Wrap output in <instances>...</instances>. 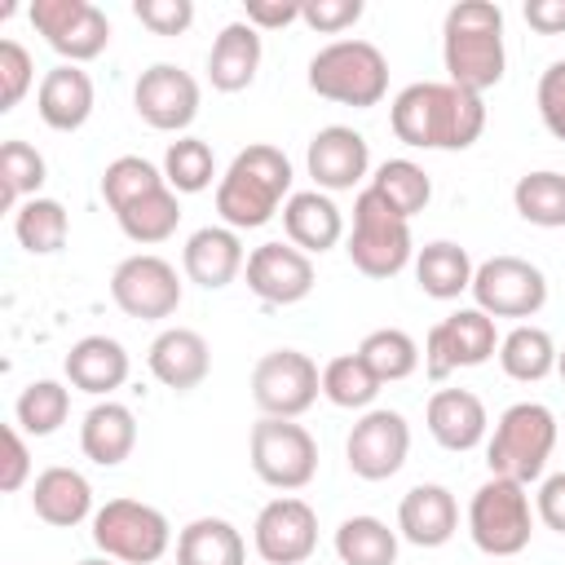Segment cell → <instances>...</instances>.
<instances>
[{
    "label": "cell",
    "mask_w": 565,
    "mask_h": 565,
    "mask_svg": "<svg viewBox=\"0 0 565 565\" xmlns=\"http://www.w3.org/2000/svg\"><path fill=\"white\" fill-rule=\"evenodd\" d=\"M388 128L415 150H468L486 132V102L450 79H419L393 97Z\"/></svg>",
    "instance_id": "cell-1"
},
{
    "label": "cell",
    "mask_w": 565,
    "mask_h": 565,
    "mask_svg": "<svg viewBox=\"0 0 565 565\" xmlns=\"http://www.w3.org/2000/svg\"><path fill=\"white\" fill-rule=\"evenodd\" d=\"M441 62H446V79L455 88L468 93H490L503 71H508V53H503V9L494 0H459L446 9L441 22Z\"/></svg>",
    "instance_id": "cell-2"
},
{
    "label": "cell",
    "mask_w": 565,
    "mask_h": 565,
    "mask_svg": "<svg viewBox=\"0 0 565 565\" xmlns=\"http://www.w3.org/2000/svg\"><path fill=\"white\" fill-rule=\"evenodd\" d=\"M291 159L269 146L256 141L247 150H238L230 159V168L216 181V212L230 230H260L265 221H274V212L291 199Z\"/></svg>",
    "instance_id": "cell-3"
},
{
    "label": "cell",
    "mask_w": 565,
    "mask_h": 565,
    "mask_svg": "<svg viewBox=\"0 0 565 565\" xmlns=\"http://www.w3.org/2000/svg\"><path fill=\"white\" fill-rule=\"evenodd\" d=\"M552 450H556V415L543 402H512L494 419V433L486 437L490 477H508L521 486L543 481Z\"/></svg>",
    "instance_id": "cell-4"
},
{
    "label": "cell",
    "mask_w": 565,
    "mask_h": 565,
    "mask_svg": "<svg viewBox=\"0 0 565 565\" xmlns=\"http://www.w3.org/2000/svg\"><path fill=\"white\" fill-rule=\"evenodd\" d=\"M309 88L327 102L371 110L388 93V57L371 40H331L309 57Z\"/></svg>",
    "instance_id": "cell-5"
},
{
    "label": "cell",
    "mask_w": 565,
    "mask_h": 565,
    "mask_svg": "<svg viewBox=\"0 0 565 565\" xmlns=\"http://www.w3.org/2000/svg\"><path fill=\"white\" fill-rule=\"evenodd\" d=\"M349 260L358 274L366 278H393L415 260V243H411V221L397 216L371 185L358 190L353 199V230L344 243Z\"/></svg>",
    "instance_id": "cell-6"
},
{
    "label": "cell",
    "mask_w": 565,
    "mask_h": 565,
    "mask_svg": "<svg viewBox=\"0 0 565 565\" xmlns=\"http://www.w3.org/2000/svg\"><path fill=\"white\" fill-rule=\"evenodd\" d=\"M468 534H472L477 552H486V556L525 552L530 534H534V503H530L525 486L508 481V477L481 481L468 503Z\"/></svg>",
    "instance_id": "cell-7"
},
{
    "label": "cell",
    "mask_w": 565,
    "mask_h": 565,
    "mask_svg": "<svg viewBox=\"0 0 565 565\" xmlns=\"http://www.w3.org/2000/svg\"><path fill=\"white\" fill-rule=\"evenodd\" d=\"M93 543L119 565H154L172 547V525L141 499H106L93 512Z\"/></svg>",
    "instance_id": "cell-8"
},
{
    "label": "cell",
    "mask_w": 565,
    "mask_h": 565,
    "mask_svg": "<svg viewBox=\"0 0 565 565\" xmlns=\"http://www.w3.org/2000/svg\"><path fill=\"white\" fill-rule=\"evenodd\" d=\"M247 459H252V472L269 490H282V494L305 490L318 477V441L296 419L260 415L247 437Z\"/></svg>",
    "instance_id": "cell-9"
},
{
    "label": "cell",
    "mask_w": 565,
    "mask_h": 565,
    "mask_svg": "<svg viewBox=\"0 0 565 565\" xmlns=\"http://www.w3.org/2000/svg\"><path fill=\"white\" fill-rule=\"evenodd\" d=\"M322 393V371L300 349H269L252 366V402L260 415L274 419H300Z\"/></svg>",
    "instance_id": "cell-10"
},
{
    "label": "cell",
    "mask_w": 565,
    "mask_h": 565,
    "mask_svg": "<svg viewBox=\"0 0 565 565\" xmlns=\"http://www.w3.org/2000/svg\"><path fill=\"white\" fill-rule=\"evenodd\" d=\"M499 353V327L490 313H481L477 305L455 309L450 318L433 322L424 335V375L428 380H446L463 366H481Z\"/></svg>",
    "instance_id": "cell-11"
},
{
    "label": "cell",
    "mask_w": 565,
    "mask_h": 565,
    "mask_svg": "<svg viewBox=\"0 0 565 565\" xmlns=\"http://www.w3.org/2000/svg\"><path fill=\"white\" fill-rule=\"evenodd\" d=\"M472 300L490 318H534L547 305V278L525 256H490L472 274Z\"/></svg>",
    "instance_id": "cell-12"
},
{
    "label": "cell",
    "mask_w": 565,
    "mask_h": 565,
    "mask_svg": "<svg viewBox=\"0 0 565 565\" xmlns=\"http://www.w3.org/2000/svg\"><path fill=\"white\" fill-rule=\"evenodd\" d=\"M110 300L128 313V318H141V322H159V318H172L181 309V278H177V265L154 256V252H137V256H124L110 274Z\"/></svg>",
    "instance_id": "cell-13"
},
{
    "label": "cell",
    "mask_w": 565,
    "mask_h": 565,
    "mask_svg": "<svg viewBox=\"0 0 565 565\" xmlns=\"http://www.w3.org/2000/svg\"><path fill=\"white\" fill-rule=\"evenodd\" d=\"M31 26L71 66L102 57L106 44H110V22L93 0H35L31 4Z\"/></svg>",
    "instance_id": "cell-14"
},
{
    "label": "cell",
    "mask_w": 565,
    "mask_h": 565,
    "mask_svg": "<svg viewBox=\"0 0 565 565\" xmlns=\"http://www.w3.org/2000/svg\"><path fill=\"white\" fill-rule=\"evenodd\" d=\"M406 455H411V424L402 411L371 406L349 428L344 459H349V472L362 481H388L393 472H402Z\"/></svg>",
    "instance_id": "cell-15"
},
{
    "label": "cell",
    "mask_w": 565,
    "mask_h": 565,
    "mask_svg": "<svg viewBox=\"0 0 565 565\" xmlns=\"http://www.w3.org/2000/svg\"><path fill=\"white\" fill-rule=\"evenodd\" d=\"M199 97H203L199 79L177 62H154L132 84V110L154 132H181L185 137V128L199 115Z\"/></svg>",
    "instance_id": "cell-16"
},
{
    "label": "cell",
    "mask_w": 565,
    "mask_h": 565,
    "mask_svg": "<svg viewBox=\"0 0 565 565\" xmlns=\"http://www.w3.org/2000/svg\"><path fill=\"white\" fill-rule=\"evenodd\" d=\"M252 547L265 565H300L313 556L318 547V512L296 499V494H278L256 512L252 525Z\"/></svg>",
    "instance_id": "cell-17"
},
{
    "label": "cell",
    "mask_w": 565,
    "mask_h": 565,
    "mask_svg": "<svg viewBox=\"0 0 565 565\" xmlns=\"http://www.w3.org/2000/svg\"><path fill=\"white\" fill-rule=\"evenodd\" d=\"M305 168L313 177V190L322 194H340V190H353L366 181L371 172V146L358 128L349 124H327L309 137V150H305Z\"/></svg>",
    "instance_id": "cell-18"
},
{
    "label": "cell",
    "mask_w": 565,
    "mask_h": 565,
    "mask_svg": "<svg viewBox=\"0 0 565 565\" xmlns=\"http://www.w3.org/2000/svg\"><path fill=\"white\" fill-rule=\"evenodd\" d=\"M247 291L265 305H300L313 291V256L296 243H260L247 252Z\"/></svg>",
    "instance_id": "cell-19"
},
{
    "label": "cell",
    "mask_w": 565,
    "mask_h": 565,
    "mask_svg": "<svg viewBox=\"0 0 565 565\" xmlns=\"http://www.w3.org/2000/svg\"><path fill=\"white\" fill-rule=\"evenodd\" d=\"M146 366H150V375H154L163 388L190 393V388H199V384L207 380V371H212V349H207V340H203L194 327H163V331L150 340V349H146Z\"/></svg>",
    "instance_id": "cell-20"
},
{
    "label": "cell",
    "mask_w": 565,
    "mask_h": 565,
    "mask_svg": "<svg viewBox=\"0 0 565 565\" xmlns=\"http://www.w3.org/2000/svg\"><path fill=\"white\" fill-rule=\"evenodd\" d=\"M424 424L433 433V441L441 450H477L486 437H490V415H486V402L472 393V388H437L428 397V411H424Z\"/></svg>",
    "instance_id": "cell-21"
},
{
    "label": "cell",
    "mask_w": 565,
    "mask_h": 565,
    "mask_svg": "<svg viewBox=\"0 0 565 565\" xmlns=\"http://www.w3.org/2000/svg\"><path fill=\"white\" fill-rule=\"evenodd\" d=\"M247 265V252H243V238L238 230L230 225H203L185 238L181 247V269L190 282H199L203 291H221L230 287Z\"/></svg>",
    "instance_id": "cell-22"
},
{
    "label": "cell",
    "mask_w": 565,
    "mask_h": 565,
    "mask_svg": "<svg viewBox=\"0 0 565 565\" xmlns=\"http://www.w3.org/2000/svg\"><path fill=\"white\" fill-rule=\"evenodd\" d=\"M459 530V503L446 486L437 481H419L402 494L397 503V534L415 547H441L450 543Z\"/></svg>",
    "instance_id": "cell-23"
},
{
    "label": "cell",
    "mask_w": 565,
    "mask_h": 565,
    "mask_svg": "<svg viewBox=\"0 0 565 565\" xmlns=\"http://www.w3.org/2000/svg\"><path fill=\"white\" fill-rule=\"evenodd\" d=\"M62 371H66L71 388H79L88 397H110L115 388H124L132 362H128V349L115 335H84L66 349Z\"/></svg>",
    "instance_id": "cell-24"
},
{
    "label": "cell",
    "mask_w": 565,
    "mask_h": 565,
    "mask_svg": "<svg viewBox=\"0 0 565 565\" xmlns=\"http://www.w3.org/2000/svg\"><path fill=\"white\" fill-rule=\"evenodd\" d=\"M93 79L84 66H71V62H57L53 71H44L40 88H35V110L40 119L53 128V132H75L88 124L93 115Z\"/></svg>",
    "instance_id": "cell-25"
},
{
    "label": "cell",
    "mask_w": 565,
    "mask_h": 565,
    "mask_svg": "<svg viewBox=\"0 0 565 565\" xmlns=\"http://www.w3.org/2000/svg\"><path fill=\"white\" fill-rule=\"evenodd\" d=\"M31 512L53 525V530H71L79 521L93 516V486L79 468L53 463L31 481Z\"/></svg>",
    "instance_id": "cell-26"
},
{
    "label": "cell",
    "mask_w": 565,
    "mask_h": 565,
    "mask_svg": "<svg viewBox=\"0 0 565 565\" xmlns=\"http://www.w3.org/2000/svg\"><path fill=\"white\" fill-rule=\"evenodd\" d=\"M282 230L305 256H322L344 238V212L322 190H296L282 203Z\"/></svg>",
    "instance_id": "cell-27"
},
{
    "label": "cell",
    "mask_w": 565,
    "mask_h": 565,
    "mask_svg": "<svg viewBox=\"0 0 565 565\" xmlns=\"http://www.w3.org/2000/svg\"><path fill=\"white\" fill-rule=\"evenodd\" d=\"M260 31L238 18V22H225L221 35L212 40V53H207V79L216 93H243L252 88L256 71H260Z\"/></svg>",
    "instance_id": "cell-28"
},
{
    "label": "cell",
    "mask_w": 565,
    "mask_h": 565,
    "mask_svg": "<svg viewBox=\"0 0 565 565\" xmlns=\"http://www.w3.org/2000/svg\"><path fill=\"white\" fill-rule=\"evenodd\" d=\"M137 446V415L124 402L102 397L79 424V450L97 468H119Z\"/></svg>",
    "instance_id": "cell-29"
},
{
    "label": "cell",
    "mask_w": 565,
    "mask_h": 565,
    "mask_svg": "<svg viewBox=\"0 0 565 565\" xmlns=\"http://www.w3.org/2000/svg\"><path fill=\"white\" fill-rule=\"evenodd\" d=\"M472 274H477V265H472L468 247H459L450 238H433L415 252V282L433 300H459L463 291H472Z\"/></svg>",
    "instance_id": "cell-30"
},
{
    "label": "cell",
    "mask_w": 565,
    "mask_h": 565,
    "mask_svg": "<svg viewBox=\"0 0 565 565\" xmlns=\"http://www.w3.org/2000/svg\"><path fill=\"white\" fill-rule=\"evenodd\" d=\"M177 565H247V543L225 516H194L177 534Z\"/></svg>",
    "instance_id": "cell-31"
},
{
    "label": "cell",
    "mask_w": 565,
    "mask_h": 565,
    "mask_svg": "<svg viewBox=\"0 0 565 565\" xmlns=\"http://www.w3.org/2000/svg\"><path fill=\"white\" fill-rule=\"evenodd\" d=\"M556 340L543 331V327H534V322H516L503 340H499V366H503V375L508 380H516V384H539V380H547L552 371H556Z\"/></svg>",
    "instance_id": "cell-32"
},
{
    "label": "cell",
    "mask_w": 565,
    "mask_h": 565,
    "mask_svg": "<svg viewBox=\"0 0 565 565\" xmlns=\"http://www.w3.org/2000/svg\"><path fill=\"white\" fill-rule=\"evenodd\" d=\"M353 353L371 366V375H375L380 384L411 380V375L419 371V362H424V353H419L415 335H411V331H402V327H375V331H366V335H362V344H358Z\"/></svg>",
    "instance_id": "cell-33"
},
{
    "label": "cell",
    "mask_w": 565,
    "mask_h": 565,
    "mask_svg": "<svg viewBox=\"0 0 565 565\" xmlns=\"http://www.w3.org/2000/svg\"><path fill=\"white\" fill-rule=\"evenodd\" d=\"M13 238H18L22 252H31V256H53V252H62L66 238H71V216H66V207H62L57 199L35 194V199H26V203L13 212Z\"/></svg>",
    "instance_id": "cell-34"
},
{
    "label": "cell",
    "mask_w": 565,
    "mask_h": 565,
    "mask_svg": "<svg viewBox=\"0 0 565 565\" xmlns=\"http://www.w3.org/2000/svg\"><path fill=\"white\" fill-rule=\"evenodd\" d=\"M340 565H397V530L380 516H344L335 530Z\"/></svg>",
    "instance_id": "cell-35"
},
{
    "label": "cell",
    "mask_w": 565,
    "mask_h": 565,
    "mask_svg": "<svg viewBox=\"0 0 565 565\" xmlns=\"http://www.w3.org/2000/svg\"><path fill=\"white\" fill-rule=\"evenodd\" d=\"M115 221H119V230H124L132 243L154 247V243H163V238L177 234V225H181V194H177L172 185H163V190H154V194L128 203L124 212H115Z\"/></svg>",
    "instance_id": "cell-36"
},
{
    "label": "cell",
    "mask_w": 565,
    "mask_h": 565,
    "mask_svg": "<svg viewBox=\"0 0 565 565\" xmlns=\"http://www.w3.org/2000/svg\"><path fill=\"white\" fill-rule=\"evenodd\" d=\"M366 185L406 221L419 216L428 207V199H433V181H428V172L415 159H384Z\"/></svg>",
    "instance_id": "cell-37"
},
{
    "label": "cell",
    "mask_w": 565,
    "mask_h": 565,
    "mask_svg": "<svg viewBox=\"0 0 565 565\" xmlns=\"http://www.w3.org/2000/svg\"><path fill=\"white\" fill-rule=\"evenodd\" d=\"M512 207L521 221L539 230H561L565 225V172H552V168L525 172L512 185Z\"/></svg>",
    "instance_id": "cell-38"
},
{
    "label": "cell",
    "mask_w": 565,
    "mask_h": 565,
    "mask_svg": "<svg viewBox=\"0 0 565 565\" xmlns=\"http://www.w3.org/2000/svg\"><path fill=\"white\" fill-rule=\"evenodd\" d=\"M71 415V388L57 380H31L18 402H13V419L26 437H53Z\"/></svg>",
    "instance_id": "cell-39"
},
{
    "label": "cell",
    "mask_w": 565,
    "mask_h": 565,
    "mask_svg": "<svg viewBox=\"0 0 565 565\" xmlns=\"http://www.w3.org/2000/svg\"><path fill=\"white\" fill-rule=\"evenodd\" d=\"M380 380L371 375V366L358 353H340L322 366V397L340 411H371V402L380 397Z\"/></svg>",
    "instance_id": "cell-40"
},
{
    "label": "cell",
    "mask_w": 565,
    "mask_h": 565,
    "mask_svg": "<svg viewBox=\"0 0 565 565\" xmlns=\"http://www.w3.org/2000/svg\"><path fill=\"white\" fill-rule=\"evenodd\" d=\"M163 181L177 190V194H203L216 177V154L203 137H177L168 141L163 150Z\"/></svg>",
    "instance_id": "cell-41"
},
{
    "label": "cell",
    "mask_w": 565,
    "mask_h": 565,
    "mask_svg": "<svg viewBox=\"0 0 565 565\" xmlns=\"http://www.w3.org/2000/svg\"><path fill=\"white\" fill-rule=\"evenodd\" d=\"M44 177H49V163H44V154L31 141L9 137L0 146V185H4V207L9 212H18L26 199H35Z\"/></svg>",
    "instance_id": "cell-42"
},
{
    "label": "cell",
    "mask_w": 565,
    "mask_h": 565,
    "mask_svg": "<svg viewBox=\"0 0 565 565\" xmlns=\"http://www.w3.org/2000/svg\"><path fill=\"white\" fill-rule=\"evenodd\" d=\"M163 185H168L163 168H154L141 154H119V159H110L102 168V199H106L110 212H124L128 203H137V199H146V194H154Z\"/></svg>",
    "instance_id": "cell-43"
},
{
    "label": "cell",
    "mask_w": 565,
    "mask_h": 565,
    "mask_svg": "<svg viewBox=\"0 0 565 565\" xmlns=\"http://www.w3.org/2000/svg\"><path fill=\"white\" fill-rule=\"evenodd\" d=\"M35 84V62L18 40H0V110H13Z\"/></svg>",
    "instance_id": "cell-44"
},
{
    "label": "cell",
    "mask_w": 565,
    "mask_h": 565,
    "mask_svg": "<svg viewBox=\"0 0 565 565\" xmlns=\"http://www.w3.org/2000/svg\"><path fill=\"white\" fill-rule=\"evenodd\" d=\"M132 18L154 35H185L194 22L190 0H132Z\"/></svg>",
    "instance_id": "cell-45"
},
{
    "label": "cell",
    "mask_w": 565,
    "mask_h": 565,
    "mask_svg": "<svg viewBox=\"0 0 565 565\" xmlns=\"http://www.w3.org/2000/svg\"><path fill=\"white\" fill-rule=\"evenodd\" d=\"M534 102H539V119H543V128H547L556 141H565V57H556V62L539 75V93H534Z\"/></svg>",
    "instance_id": "cell-46"
},
{
    "label": "cell",
    "mask_w": 565,
    "mask_h": 565,
    "mask_svg": "<svg viewBox=\"0 0 565 565\" xmlns=\"http://www.w3.org/2000/svg\"><path fill=\"white\" fill-rule=\"evenodd\" d=\"M362 18V0H305L300 22L318 35H340Z\"/></svg>",
    "instance_id": "cell-47"
},
{
    "label": "cell",
    "mask_w": 565,
    "mask_h": 565,
    "mask_svg": "<svg viewBox=\"0 0 565 565\" xmlns=\"http://www.w3.org/2000/svg\"><path fill=\"white\" fill-rule=\"evenodd\" d=\"M31 477V450H26V437L18 424H4V468H0V490L4 494H18Z\"/></svg>",
    "instance_id": "cell-48"
},
{
    "label": "cell",
    "mask_w": 565,
    "mask_h": 565,
    "mask_svg": "<svg viewBox=\"0 0 565 565\" xmlns=\"http://www.w3.org/2000/svg\"><path fill=\"white\" fill-rule=\"evenodd\" d=\"M534 516H539L547 530L565 534V472H547V477L539 481V494H534Z\"/></svg>",
    "instance_id": "cell-49"
},
{
    "label": "cell",
    "mask_w": 565,
    "mask_h": 565,
    "mask_svg": "<svg viewBox=\"0 0 565 565\" xmlns=\"http://www.w3.org/2000/svg\"><path fill=\"white\" fill-rule=\"evenodd\" d=\"M247 22L256 31H278V26L300 22V4H291V0H247Z\"/></svg>",
    "instance_id": "cell-50"
},
{
    "label": "cell",
    "mask_w": 565,
    "mask_h": 565,
    "mask_svg": "<svg viewBox=\"0 0 565 565\" xmlns=\"http://www.w3.org/2000/svg\"><path fill=\"white\" fill-rule=\"evenodd\" d=\"M521 13L539 35H565V0H525Z\"/></svg>",
    "instance_id": "cell-51"
},
{
    "label": "cell",
    "mask_w": 565,
    "mask_h": 565,
    "mask_svg": "<svg viewBox=\"0 0 565 565\" xmlns=\"http://www.w3.org/2000/svg\"><path fill=\"white\" fill-rule=\"evenodd\" d=\"M79 565H119V561H110V556H84Z\"/></svg>",
    "instance_id": "cell-52"
},
{
    "label": "cell",
    "mask_w": 565,
    "mask_h": 565,
    "mask_svg": "<svg viewBox=\"0 0 565 565\" xmlns=\"http://www.w3.org/2000/svg\"><path fill=\"white\" fill-rule=\"evenodd\" d=\"M556 375H561V380H565V349H561V353H556Z\"/></svg>",
    "instance_id": "cell-53"
}]
</instances>
